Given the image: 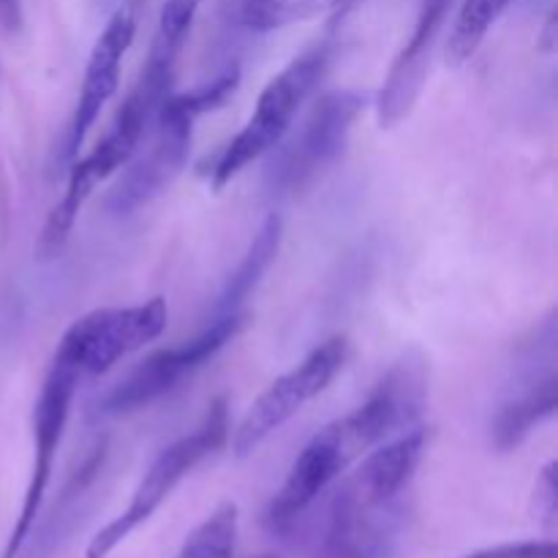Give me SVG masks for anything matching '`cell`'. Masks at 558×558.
Returning a JSON list of instances; mask_svg holds the SVG:
<instances>
[{
    "mask_svg": "<svg viewBox=\"0 0 558 558\" xmlns=\"http://www.w3.org/2000/svg\"><path fill=\"white\" fill-rule=\"evenodd\" d=\"M368 107L360 90H330L314 104L300 129L272 150L267 189L272 196H294L314 185L347 150L354 123Z\"/></svg>",
    "mask_w": 558,
    "mask_h": 558,
    "instance_id": "6",
    "label": "cell"
},
{
    "mask_svg": "<svg viewBox=\"0 0 558 558\" xmlns=\"http://www.w3.org/2000/svg\"><path fill=\"white\" fill-rule=\"evenodd\" d=\"M0 27L9 33H20L22 0H0Z\"/></svg>",
    "mask_w": 558,
    "mask_h": 558,
    "instance_id": "20",
    "label": "cell"
},
{
    "mask_svg": "<svg viewBox=\"0 0 558 558\" xmlns=\"http://www.w3.org/2000/svg\"><path fill=\"white\" fill-rule=\"evenodd\" d=\"M238 85L240 69H227L216 80L202 82L194 90L178 93L163 101L147 136L136 147L131 161L120 169L118 180L104 199L114 218L134 216L180 178L191 156L196 120L223 107L227 98L238 90Z\"/></svg>",
    "mask_w": 558,
    "mask_h": 558,
    "instance_id": "3",
    "label": "cell"
},
{
    "mask_svg": "<svg viewBox=\"0 0 558 558\" xmlns=\"http://www.w3.org/2000/svg\"><path fill=\"white\" fill-rule=\"evenodd\" d=\"M512 3L515 0H463L450 27V36H447V60L452 65H463L466 60H472L474 52L483 47L490 27L505 16Z\"/></svg>",
    "mask_w": 558,
    "mask_h": 558,
    "instance_id": "16",
    "label": "cell"
},
{
    "mask_svg": "<svg viewBox=\"0 0 558 558\" xmlns=\"http://www.w3.org/2000/svg\"><path fill=\"white\" fill-rule=\"evenodd\" d=\"M140 11L142 0H123L109 16L104 25L101 36L96 38L87 58L85 76H82L80 96H76L74 114L69 120L63 142V161H74L80 156L82 145H85L87 134L96 125L101 109L112 101L120 85V65H123L125 52L131 49L136 38V27H140Z\"/></svg>",
    "mask_w": 558,
    "mask_h": 558,
    "instance_id": "11",
    "label": "cell"
},
{
    "mask_svg": "<svg viewBox=\"0 0 558 558\" xmlns=\"http://www.w3.org/2000/svg\"><path fill=\"white\" fill-rule=\"evenodd\" d=\"M466 558H558V548L554 539H526V543H505L477 550Z\"/></svg>",
    "mask_w": 558,
    "mask_h": 558,
    "instance_id": "18",
    "label": "cell"
},
{
    "mask_svg": "<svg viewBox=\"0 0 558 558\" xmlns=\"http://www.w3.org/2000/svg\"><path fill=\"white\" fill-rule=\"evenodd\" d=\"M167 325L169 308L163 298H153L136 305L96 308L71 322L54 349V360L69 365L80 379L101 376L120 360L161 338Z\"/></svg>",
    "mask_w": 558,
    "mask_h": 558,
    "instance_id": "7",
    "label": "cell"
},
{
    "mask_svg": "<svg viewBox=\"0 0 558 558\" xmlns=\"http://www.w3.org/2000/svg\"><path fill=\"white\" fill-rule=\"evenodd\" d=\"M80 376L69 368L65 363L52 357L47 376H44L41 392L33 407V466L31 480H27L25 499H22L20 518L14 523L9 545H5L3 558H16L22 545L31 537L33 526L41 512L44 496L49 490V480H52L54 458H58L60 441H63L65 425L71 417V403H74L76 387H80Z\"/></svg>",
    "mask_w": 558,
    "mask_h": 558,
    "instance_id": "10",
    "label": "cell"
},
{
    "mask_svg": "<svg viewBox=\"0 0 558 558\" xmlns=\"http://www.w3.org/2000/svg\"><path fill=\"white\" fill-rule=\"evenodd\" d=\"M332 58H336V41L322 38V41L303 49L298 58L289 60L287 69H281L267 82L265 90L259 93V101H256L248 123L238 131L234 140H229V145L213 161V189L221 191L248 163L259 161L262 156L272 153L287 140L289 131L294 129V118L300 114L303 104L308 101L311 93L316 90V85L325 80Z\"/></svg>",
    "mask_w": 558,
    "mask_h": 558,
    "instance_id": "4",
    "label": "cell"
},
{
    "mask_svg": "<svg viewBox=\"0 0 558 558\" xmlns=\"http://www.w3.org/2000/svg\"><path fill=\"white\" fill-rule=\"evenodd\" d=\"M254 558H281L278 554H262V556H254Z\"/></svg>",
    "mask_w": 558,
    "mask_h": 558,
    "instance_id": "21",
    "label": "cell"
},
{
    "mask_svg": "<svg viewBox=\"0 0 558 558\" xmlns=\"http://www.w3.org/2000/svg\"><path fill=\"white\" fill-rule=\"evenodd\" d=\"M281 234H283V223L281 218L272 213V216H267L265 221H262L259 232H256L254 240H251L245 256L240 259V265L234 267L232 276L227 278V283H223L221 294H218L216 305H213V316L243 311V303L251 298V292L259 287L262 276L270 270L272 259L278 256V248H281Z\"/></svg>",
    "mask_w": 558,
    "mask_h": 558,
    "instance_id": "14",
    "label": "cell"
},
{
    "mask_svg": "<svg viewBox=\"0 0 558 558\" xmlns=\"http://www.w3.org/2000/svg\"><path fill=\"white\" fill-rule=\"evenodd\" d=\"M248 311H234V314L210 316L205 327L189 341H180L174 347L161 349L150 354L142 363H136L112 390L104 396L101 414L120 417V414L140 412L150 403L161 401L167 392L183 385L185 379L205 368L221 349H227L248 325Z\"/></svg>",
    "mask_w": 558,
    "mask_h": 558,
    "instance_id": "8",
    "label": "cell"
},
{
    "mask_svg": "<svg viewBox=\"0 0 558 558\" xmlns=\"http://www.w3.org/2000/svg\"><path fill=\"white\" fill-rule=\"evenodd\" d=\"M199 5L202 0H167L163 3L145 65L125 96L123 107L118 109L112 125L98 140V145L71 167L63 199L52 207L41 229V238H38V259H54L65 248L87 199L96 194L104 180L114 178L142 145L153 120L161 112L163 101L172 96L180 54L189 41Z\"/></svg>",
    "mask_w": 558,
    "mask_h": 558,
    "instance_id": "1",
    "label": "cell"
},
{
    "mask_svg": "<svg viewBox=\"0 0 558 558\" xmlns=\"http://www.w3.org/2000/svg\"><path fill=\"white\" fill-rule=\"evenodd\" d=\"M229 409L223 398L210 403L207 414L202 417V423L196 425L191 434L180 436L178 441L163 447L156 456V461L150 463V469L145 472V477L136 485L134 496H131L129 507L120 512L114 521H109L101 532H96V537L87 545L85 558H109L112 550L120 543L131 537L140 526H145L153 515L158 512V507L172 496V490L199 466L202 461H207L210 456H216L223 445L229 441Z\"/></svg>",
    "mask_w": 558,
    "mask_h": 558,
    "instance_id": "5",
    "label": "cell"
},
{
    "mask_svg": "<svg viewBox=\"0 0 558 558\" xmlns=\"http://www.w3.org/2000/svg\"><path fill=\"white\" fill-rule=\"evenodd\" d=\"M537 494H543V501H545V515H548V521H554L556 518V466L550 463L548 469L543 472V480H539L537 485Z\"/></svg>",
    "mask_w": 558,
    "mask_h": 558,
    "instance_id": "19",
    "label": "cell"
},
{
    "mask_svg": "<svg viewBox=\"0 0 558 558\" xmlns=\"http://www.w3.org/2000/svg\"><path fill=\"white\" fill-rule=\"evenodd\" d=\"M240 515L234 505H221L189 534L178 558H234Z\"/></svg>",
    "mask_w": 558,
    "mask_h": 558,
    "instance_id": "17",
    "label": "cell"
},
{
    "mask_svg": "<svg viewBox=\"0 0 558 558\" xmlns=\"http://www.w3.org/2000/svg\"><path fill=\"white\" fill-rule=\"evenodd\" d=\"M349 360V341L343 336H332L311 349L294 368L278 376L245 412L240 425L234 428L232 450L238 458L251 456L259 450L276 430L292 417H298L314 398H319L327 387L336 381Z\"/></svg>",
    "mask_w": 558,
    "mask_h": 558,
    "instance_id": "9",
    "label": "cell"
},
{
    "mask_svg": "<svg viewBox=\"0 0 558 558\" xmlns=\"http://www.w3.org/2000/svg\"><path fill=\"white\" fill-rule=\"evenodd\" d=\"M343 3L347 0H223V14L243 31L272 33L330 14Z\"/></svg>",
    "mask_w": 558,
    "mask_h": 558,
    "instance_id": "15",
    "label": "cell"
},
{
    "mask_svg": "<svg viewBox=\"0 0 558 558\" xmlns=\"http://www.w3.org/2000/svg\"><path fill=\"white\" fill-rule=\"evenodd\" d=\"M425 447V428H412L363 456L327 505L314 558H385L401 529Z\"/></svg>",
    "mask_w": 558,
    "mask_h": 558,
    "instance_id": "2",
    "label": "cell"
},
{
    "mask_svg": "<svg viewBox=\"0 0 558 558\" xmlns=\"http://www.w3.org/2000/svg\"><path fill=\"white\" fill-rule=\"evenodd\" d=\"M452 5H456V0H420L417 3L412 36L396 54L385 76V85L376 96L374 107L381 129H396L398 123H403L412 114L417 98L423 96L434 49L439 44L447 20H450Z\"/></svg>",
    "mask_w": 558,
    "mask_h": 558,
    "instance_id": "13",
    "label": "cell"
},
{
    "mask_svg": "<svg viewBox=\"0 0 558 558\" xmlns=\"http://www.w3.org/2000/svg\"><path fill=\"white\" fill-rule=\"evenodd\" d=\"M523 365L529 374L518 379L515 392L499 407L490 436L501 452L512 450L526 441L545 420L556 414L558 407V379H556V322L545 319L539 330H534V341L523 349Z\"/></svg>",
    "mask_w": 558,
    "mask_h": 558,
    "instance_id": "12",
    "label": "cell"
}]
</instances>
